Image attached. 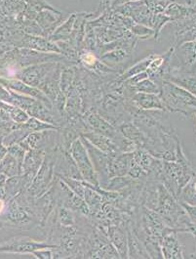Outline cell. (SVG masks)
<instances>
[{
	"mask_svg": "<svg viewBox=\"0 0 196 259\" xmlns=\"http://www.w3.org/2000/svg\"><path fill=\"white\" fill-rule=\"evenodd\" d=\"M165 111L179 112L189 115L196 110V96L169 80L163 79L160 83V94Z\"/></svg>",
	"mask_w": 196,
	"mask_h": 259,
	"instance_id": "6da1fadb",
	"label": "cell"
},
{
	"mask_svg": "<svg viewBox=\"0 0 196 259\" xmlns=\"http://www.w3.org/2000/svg\"><path fill=\"white\" fill-rule=\"evenodd\" d=\"M56 159V148L46 152L41 167L34 176L28 190L25 191V193L28 195V197L33 199L39 198L53 186V181L56 177L55 175Z\"/></svg>",
	"mask_w": 196,
	"mask_h": 259,
	"instance_id": "7a4b0ae2",
	"label": "cell"
},
{
	"mask_svg": "<svg viewBox=\"0 0 196 259\" xmlns=\"http://www.w3.org/2000/svg\"><path fill=\"white\" fill-rule=\"evenodd\" d=\"M70 153L78 167L83 181L94 186H100L98 176L95 171L93 162L83 142L80 139V136L70 145Z\"/></svg>",
	"mask_w": 196,
	"mask_h": 259,
	"instance_id": "3957f363",
	"label": "cell"
},
{
	"mask_svg": "<svg viewBox=\"0 0 196 259\" xmlns=\"http://www.w3.org/2000/svg\"><path fill=\"white\" fill-rule=\"evenodd\" d=\"M58 245L48 242H38L28 237H16L0 245V253H32L43 248H57Z\"/></svg>",
	"mask_w": 196,
	"mask_h": 259,
	"instance_id": "277c9868",
	"label": "cell"
},
{
	"mask_svg": "<svg viewBox=\"0 0 196 259\" xmlns=\"http://www.w3.org/2000/svg\"><path fill=\"white\" fill-rule=\"evenodd\" d=\"M58 183H59L58 196L60 198V202L63 204V206L69 208L72 212H79L85 216L90 215V211L85 202L84 199L77 196L61 179L58 180Z\"/></svg>",
	"mask_w": 196,
	"mask_h": 259,
	"instance_id": "5b68a950",
	"label": "cell"
},
{
	"mask_svg": "<svg viewBox=\"0 0 196 259\" xmlns=\"http://www.w3.org/2000/svg\"><path fill=\"white\" fill-rule=\"evenodd\" d=\"M1 216L3 217L4 221L17 226L28 225L32 220V215L28 211V208L22 205L16 198L6 202V208Z\"/></svg>",
	"mask_w": 196,
	"mask_h": 259,
	"instance_id": "8992f818",
	"label": "cell"
},
{
	"mask_svg": "<svg viewBox=\"0 0 196 259\" xmlns=\"http://www.w3.org/2000/svg\"><path fill=\"white\" fill-rule=\"evenodd\" d=\"M131 103L135 109L140 111H165L163 102L158 94L137 92L131 97Z\"/></svg>",
	"mask_w": 196,
	"mask_h": 259,
	"instance_id": "52a82bcc",
	"label": "cell"
},
{
	"mask_svg": "<svg viewBox=\"0 0 196 259\" xmlns=\"http://www.w3.org/2000/svg\"><path fill=\"white\" fill-rule=\"evenodd\" d=\"M46 151L39 150V149H32L28 150L26 153L22 164V172L21 174L28 175L32 180L36 173L38 172L39 168L42 165L43 160L45 158Z\"/></svg>",
	"mask_w": 196,
	"mask_h": 259,
	"instance_id": "ba28073f",
	"label": "cell"
},
{
	"mask_svg": "<svg viewBox=\"0 0 196 259\" xmlns=\"http://www.w3.org/2000/svg\"><path fill=\"white\" fill-rule=\"evenodd\" d=\"M32 182V179L25 174H19L13 177L6 179L4 189H5V201L9 202L15 197H17L22 192L28 190Z\"/></svg>",
	"mask_w": 196,
	"mask_h": 259,
	"instance_id": "9c48e42d",
	"label": "cell"
},
{
	"mask_svg": "<svg viewBox=\"0 0 196 259\" xmlns=\"http://www.w3.org/2000/svg\"><path fill=\"white\" fill-rule=\"evenodd\" d=\"M177 232L174 229L160 240L161 251L164 258H183L182 245L178 240Z\"/></svg>",
	"mask_w": 196,
	"mask_h": 259,
	"instance_id": "30bf717a",
	"label": "cell"
},
{
	"mask_svg": "<svg viewBox=\"0 0 196 259\" xmlns=\"http://www.w3.org/2000/svg\"><path fill=\"white\" fill-rule=\"evenodd\" d=\"M107 235L112 245L116 248L120 258H127V229L124 230L120 225H109L107 229Z\"/></svg>",
	"mask_w": 196,
	"mask_h": 259,
	"instance_id": "8fae6325",
	"label": "cell"
},
{
	"mask_svg": "<svg viewBox=\"0 0 196 259\" xmlns=\"http://www.w3.org/2000/svg\"><path fill=\"white\" fill-rule=\"evenodd\" d=\"M86 122L92 131L102 133L112 138V140H114L119 134L117 132V130L113 125H112L110 122H108L107 120H105L103 117H101V115H99L96 113H91L87 115Z\"/></svg>",
	"mask_w": 196,
	"mask_h": 259,
	"instance_id": "7c38bea8",
	"label": "cell"
},
{
	"mask_svg": "<svg viewBox=\"0 0 196 259\" xmlns=\"http://www.w3.org/2000/svg\"><path fill=\"white\" fill-rule=\"evenodd\" d=\"M82 136L85 137L94 147H96L100 151L106 154L119 152L118 147L113 142L112 138L102 133H99L96 131H88L84 134H82Z\"/></svg>",
	"mask_w": 196,
	"mask_h": 259,
	"instance_id": "4fadbf2b",
	"label": "cell"
},
{
	"mask_svg": "<svg viewBox=\"0 0 196 259\" xmlns=\"http://www.w3.org/2000/svg\"><path fill=\"white\" fill-rule=\"evenodd\" d=\"M127 258H150L139 237L131 227H127Z\"/></svg>",
	"mask_w": 196,
	"mask_h": 259,
	"instance_id": "5bb4252c",
	"label": "cell"
},
{
	"mask_svg": "<svg viewBox=\"0 0 196 259\" xmlns=\"http://www.w3.org/2000/svg\"><path fill=\"white\" fill-rule=\"evenodd\" d=\"M83 183L85 185L84 198L83 199L89 208L90 215L95 217L102 209L104 199L98 192H96L94 189L89 187L84 181H83Z\"/></svg>",
	"mask_w": 196,
	"mask_h": 259,
	"instance_id": "9a60e30c",
	"label": "cell"
},
{
	"mask_svg": "<svg viewBox=\"0 0 196 259\" xmlns=\"http://www.w3.org/2000/svg\"><path fill=\"white\" fill-rule=\"evenodd\" d=\"M0 110H2L3 112H5L7 115H9V117L11 118L12 121H14L16 123H19V124H23V123L27 122L28 118L30 117L21 108L15 106L13 104L6 103V102L1 101V100H0Z\"/></svg>",
	"mask_w": 196,
	"mask_h": 259,
	"instance_id": "2e32d148",
	"label": "cell"
},
{
	"mask_svg": "<svg viewBox=\"0 0 196 259\" xmlns=\"http://www.w3.org/2000/svg\"><path fill=\"white\" fill-rule=\"evenodd\" d=\"M163 79L169 80L179 87L184 88L191 94L196 96V77L182 75V74H166Z\"/></svg>",
	"mask_w": 196,
	"mask_h": 259,
	"instance_id": "e0dca14e",
	"label": "cell"
},
{
	"mask_svg": "<svg viewBox=\"0 0 196 259\" xmlns=\"http://www.w3.org/2000/svg\"><path fill=\"white\" fill-rule=\"evenodd\" d=\"M0 173L5 175L7 178L21 174L20 165L11 154L8 153L0 161Z\"/></svg>",
	"mask_w": 196,
	"mask_h": 259,
	"instance_id": "ac0fdd59",
	"label": "cell"
},
{
	"mask_svg": "<svg viewBox=\"0 0 196 259\" xmlns=\"http://www.w3.org/2000/svg\"><path fill=\"white\" fill-rule=\"evenodd\" d=\"M179 198L181 202L196 206V175H193L185 186L182 188Z\"/></svg>",
	"mask_w": 196,
	"mask_h": 259,
	"instance_id": "d6986e66",
	"label": "cell"
},
{
	"mask_svg": "<svg viewBox=\"0 0 196 259\" xmlns=\"http://www.w3.org/2000/svg\"><path fill=\"white\" fill-rule=\"evenodd\" d=\"M29 133H31L29 130L25 128L22 126H20V128L13 130L11 132H9L8 134H6L3 138H2V144L5 145L6 147L12 146L14 144H19L20 142H22Z\"/></svg>",
	"mask_w": 196,
	"mask_h": 259,
	"instance_id": "ffe728a7",
	"label": "cell"
},
{
	"mask_svg": "<svg viewBox=\"0 0 196 259\" xmlns=\"http://www.w3.org/2000/svg\"><path fill=\"white\" fill-rule=\"evenodd\" d=\"M131 89L134 91V93L140 92V93H149V94H160V87L155 83L154 80L149 78H144L137 84L133 85Z\"/></svg>",
	"mask_w": 196,
	"mask_h": 259,
	"instance_id": "44dd1931",
	"label": "cell"
},
{
	"mask_svg": "<svg viewBox=\"0 0 196 259\" xmlns=\"http://www.w3.org/2000/svg\"><path fill=\"white\" fill-rule=\"evenodd\" d=\"M55 216H56L57 220L61 226L71 227V226H74V224H75L74 216H73L72 211L63 205L57 209Z\"/></svg>",
	"mask_w": 196,
	"mask_h": 259,
	"instance_id": "7402d4cb",
	"label": "cell"
},
{
	"mask_svg": "<svg viewBox=\"0 0 196 259\" xmlns=\"http://www.w3.org/2000/svg\"><path fill=\"white\" fill-rule=\"evenodd\" d=\"M154 57V56H150L149 58H145L144 60H142L141 62L138 63L137 65H135V66L132 67L131 69H129L126 72H124V73L120 76V78H121L122 80H125V81H126L127 79H129V78H131V77H133V76H135V75H137V74H139V73L146 72V69H148L150 63L152 62V60H153V58Z\"/></svg>",
	"mask_w": 196,
	"mask_h": 259,
	"instance_id": "603a6c76",
	"label": "cell"
},
{
	"mask_svg": "<svg viewBox=\"0 0 196 259\" xmlns=\"http://www.w3.org/2000/svg\"><path fill=\"white\" fill-rule=\"evenodd\" d=\"M59 179H61L62 181H64L71 191H73L77 196H79L80 198H84L85 185L83 181L77 180V179H73L70 177H66V176H60L58 177Z\"/></svg>",
	"mask_w": 196,
	"mask_h": 259,
	"instance_id": "cb8c5ba5",
	"label": "cell"
},
{
	"mask_svg": "<svg viewBox=\"0 0 196 259\" xmlns=\"http://www.w3.org/2000/svg\"><path fill=\"white\" fill-rule=\"evenodd\" d=\"M7 148H8V153L11 154L17 159V161L20 165V168H21V172H22V164H23V161H24V158H25L27 151L19 144L12 145V146H9Z\"/></svg>",
	"mask_w": 196,
	"mask_h": 259,
	"instance_id": "d4e9b609",
	"label": "cell"
},
{
	"mask_svg": "<svg viewBox=\"0 0 196 259\" xmlns=\"http://www.w3.org/2000/svg\"><path fill=\"white\" fill-rule=\"evenodd\" d=\"M127 56H129V55H127L125 51H123V50H116L114 52L108 53L107 55H104L102 57V60L105 61V63H107V64H110V63H112V64H118L121 61H123L124 59H126Z\"/></svg>",
	"mask_w": 196,
	"mask_h": 259,
	"instance_id": "484cf974",
	"label": "cell"
},
{
	"mask_svg": "<svg viewBox=\"0 0 196 259\" xmlns=\"http://www.w3.org/2000/svg\"><path fill=\"white\" fill-rule=\"evenodd\" d=\"M35 258L51 259L54 258V248H43L35 250L31 253Z\"/></svg>",
	"mask_w": 196,
	"mask_h": 259,
	"instance_id": "4316f807",
	"label": "cell"
},
{
	"mask_svg": "<svg viewBox=\"0 0 196 259\" xmlns=\"http://www.w3.org/2000/svg\"><path fill=\"white\" fill-rule=\"evenodd\" d=\"M81 61L84 63L87 67H94L98 65V61L96 57L91 53H85L81 56Z\"/></svg>",
	"mask_w": 196,
	"mask_h": 259,
	"instance_id": "83f0119b",
	"label": "cell"
},
{
	"mask_svg": "<svg viewBox=\"0 0 196 259\" xmlns=\"http://www.w3.org/2000/svg\"><path fill=\"white\" fill-rule=\"evenodd\" d=\"M8 154V148L5 145L2 144V141H0V161Z\"/></svg>",
	"mask_w": 196,
	"mask_h": 259,
	"instance_id": "f1b7e54d",
	"label": "cell"
},
{
	"mask_svg": "<svg viewBox=\"0 0 196 259\" xmlns=\"http://www.w3.org/2000/svg\"><path fill=\"white\" fill-rule=\"evenodd\" d=\"M5 208H6V201L4 199H0V216L3 214Z\"/></svg>",
	"mask_w": 196,
	"mask_h": 259,
	"instance_id": "f546056e",
	"label": "cell"
},
{
	"mask_svg": "<svg viewBox=\"0 0 196 259\" xmlns=\"http://www.w3.org/2000/svg\"><path fill=\"white\" fill-rule=\"evenodd\" d=\"M6 179H7V177L5 175H3L2 173H0V186H4Z\"/></svg>",
	"mask_w": 196,
	"mask_h": 259,
	"instance_id": "4dcf8cb0",
	"label": "cell"
},
{
	"mask_svg": "<svg viewBox=\"0 0 196 259\" xmlns=\"http://www.w3.org/2000/svg\"><path fill=\"white\" fill-rule=\"evenodd\" d=\"M0 199L5 200V189H4V186H0Z\"/></svg>",
	"mask_w": 196,
	"mask_h": 259,
	"instance_id": "1f68e13d",
	"label": "cell"
},
{
	"mask_svg": "<svg viewBox=\"0 0 196 259\" xmlns=\"http://www.w3.org/2000/svg\"><path fill=\"white\" fill-rule=\"evenodd\" d=\"M2 121V117H1V110H0V122Z\"/></svg>",
	"mask_w": 196,
	"mask_h": 259,
	"instance_id": "d6a6232c",
	"label": "cell"
},
{
	"mask_svg": "<svg viewBox=\"0 0 196 259\" xmlns=\"http://www.w3.org/2000/svg\"><path fill=\"white\" fill-rule=\"evenodd\" d=\"M3 225H4V224H3V223H2V222H0V228H1V227H2V226H3Z\"/></svg>",
	"mask_w": 196,
	"mask_h": 259,
	"instance_id": "836d02e7",
	"label": "cell"
},
{
	"mask_svg": "<svg viewBox=\"0 0 196 259\" xmlns=\"http://www.w3.org/2000/svg\"><path fill=\"white\" fill-rule=\"evenodd\" d=\"M193 115H195V119H196V110L194 111V113H193Z\"/></svg>",
	"mask_w": 196,
	"mask_h": 259,
	"instance_id": "e575fe53",
	"label": "cell"
},
{
	"mask_svg": "<svg viewBox=\"0 0 196 259\" xmlns=\"http://www.w3.org/2000/svg\"><path fill=\"white\" fill-rule=\"evenodd\" d=\"M195 240H196V237H195ZM195 256H196V253H195Z\"/></svg>",
	"mask_w": 196,
	"mask_h": 259,
	"instance_id": "d590c367",
	"label": "cell"
}]
</instances>
